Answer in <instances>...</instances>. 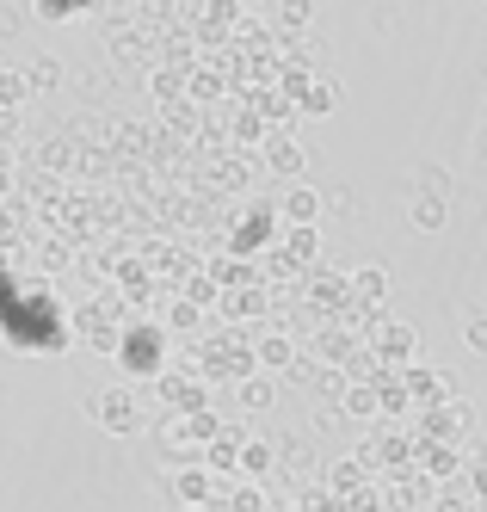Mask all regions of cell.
<instances>
[{"instance_id": "cell-4", "label": "cell", "mask_w": 487, "mask_h": 512, "mask_svg": "<svg viewBox=\"0 0 487 512\" xmlns=\"http://www.w3.org/2000/svg\"><path fill=\"white\" fill-rule=\"evenodd\" d=\"M25 93H31V81H25V75H0V99H7V105H19Z\"/></svg>"}, {"instance_id": "cell-5", "label": "cell", "mask_w": 487, "mask_h": 512, "mask_svg": "<svg viewBox=\"0 0 487 512\" xmlns=\"http://www.w3.org/2000/svg\"><path fill=\"white\" fill-rule=\"evenodd\" d=\"M74 7H81V0H37L31 13H37V19H62V13H74Z\"/></svg>"}, {"instance_id": "cell-7", "label": "cell", "mask_w": 487, "mask_h": 512, "mask_svg": "<svg viewBox=\"0 0 487 512\" xmlns=\"http://www.w3.org/2000/svg\"><path fill=\"white\" fill-rule=\"evenodd\" d=\"M469 346H475V352H487V315H481V321H469Z\"/></svg>"}, {"instance_id": "cell-6", "label": "cell", "mask_w": 487, "mask_h": 512, "mask_svg": "<svg viewBox=\"0 0 487 512\" xmlns=\"http://www.w3.org/2000/svg\"><path fill=\"white\" fill-rule=\"evenodd\" d=\"M290 216H303V223H309V216H315V198H309V192H290Z\"/></svg>"}, {"instance_id": "cell-1", "label": "cell", "mask_w": 487, "mask_h": 512, "mask_svg": "<svg viewBox=\"0 0 487 512\" xmlns=\"http://www.w3.org/2000/svg\"><path fill=\"white\" fill-rule=\"evenodd\" d=\"M25 81H31V93H50V87H56V81H62V68H56V62H50V56H37V62H31V68H25Z\"/></svg>"}, {"instance_id": "cell-3", "label": "cell", "mask_w": 487, "mask_h": 512, "mask_svg": "<svg viewBox=\"0 0 487 512\" xmlns=\"http://www.w3.org/2000/svg\"><path fill=\"white\" fill-rule=\"evenodd\" d=\"M333 93H340L333 81H315V87H309V112H333Z\"/></svg>"}, {"instance_id": "cell-2", "label": "cell", "mask_w": 487, "mask_h": 512, "mask_svg": "<svg viewBox=\"0 0 487 512\" xmlns=\"http://www.w3.org/2000/svg\"><path fill=\"white\" fill-rule=\"evenodd\" d=\"M309 13H315V0H278V25H296V31H303Z\"/></svg>"}]
</instances>
